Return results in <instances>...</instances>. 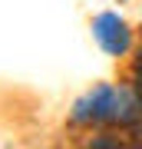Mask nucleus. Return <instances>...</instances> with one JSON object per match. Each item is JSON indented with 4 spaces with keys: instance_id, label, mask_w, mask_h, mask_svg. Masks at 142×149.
Returning a JSON list of instances; mask_svg holds the SVG:
<instances>
[{
    "instance_id": "nucleus-3",
    "label": "nucleus",
    "mask_w": 142,
    "mask_h": 149,
    "mask_svg": "<svg viewBox=\"0 0 142 149\" xmlns=\"http://www.w3.org/2000/svg\"><path fill=\"white\" fill-rule=\"evenodd\" d=\"M86 146H109V149H119V146H126V139L116 136V133H96L93 139H86Z\"/></svg>"
},
{
    "instance_id": "nucleus-2",
    "label": "nucleus",
    "mask_w": 142,
    "mask_h": 149,
    "mask_svg": "<svg viewBox=\"0 0 142 149\" xmlns=\"http://www.w3.org/2000/svg\"><path fill=\"white\" fill-rule=\"evenodd\" d=\"M93 37L109 56H126L132 50V30L116 10H103L93 17Z\"/></svg>"
},
{
    "instance_id": "nucleus-5",
    "label": "nucleus",
    "mask_w": 142,
    "mask_h": 149,
    "mask_svg": "<svg viewBox=\"0 0 142 149\" xmlns=\"http://www.w3.org/2000/svg\"><path fill=\"white\" fill-rule=\"evenodd\" d=\"M119 3H126V0H119Z\"/></svg>"
},
{
    "instance_id": "nucleus-4",
    "label": "nucleus",
    "mask_w": 142,
    "mask_h": 149,
    "mask_svg": "<svg viewBox=\"0 0 142 149\" xmlns=\"http://www.w3.org/2000/svg\"><path fill=\"white\" fill-rule=\"evenodd\" d=\"M129 80H132V86L142 93V50L136 53V60H132V76H129Z\"/></svg>"
},
{
    "instance_id": "nucleus-1",
    "label": "nucleus",
    "mask_w": 142,
    "mask_h": 149,
    "mask_svg": "<svg viewBox=\"0 0 142 149\" xmlns=\"http://www.w3.org/2000/svg\"><path fill=\"white\" fill-rule=\"evenodd\" d=\"M69 126L76 129H119L142 143V93L129 83H99L83 93L69 109Z\"/></svg>"
}]
</instances>
